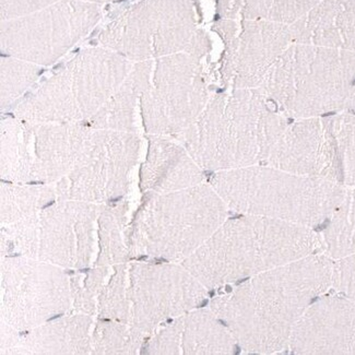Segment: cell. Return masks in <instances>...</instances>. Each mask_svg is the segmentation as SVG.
<instances>
[{"label": "cell", "mask_w": 355, "mask_h": 355, "mask_svg": "<svg viewBox=\"0 0 355 355\" xmlns=\"http://www.w3.org/2000/svg\"><path fill=\"white\" fill-rule=\"evenodd\" d=\"M101 17L98 3L60 0L28 16L1 21V55L51 66L88 35Z\"/></svg>", "instance_id": "30bf717a"}, {"label": "cell", "mask_w": 355, "mask_h": 355, "mask_svg": "<svg viewBox=\"0 0 355 355\" xmlns=\"http://www.w3.org/2000/svg\"><path fill=\"white\" fill-rule=\"evenodd\" d=\"M139 147L136 132L90 126L73 168L55 184L57 196L89 202L119 197L128 188Z\"/></svg>", "instance_id": "8fae6325"}, {"label": "cell", "mask_w": 355, "mask_h": 355, "mask_svg": "<svg viewBox=\"0 0 355 355\" xmlns=\"http://www.w3.org/2000/svg\"><path fill=\"white\" fill-rule=\"evenodd\" d=\"M43 72V67L17 57L1 56V110L8 108L20 101Z\"/></svg>", "instance_id": "603a6c76"}, {"label": "cell", "mask_w": 355, "mask_h": 355, "mask_svg": "<svg viewBox=\"0 0 355 355\" xmlns=\"http://www.w3.org/2000/svg\"><path fill=\"white\" fill-rule=\"evenodd\" d=\"M322 0H237L239 17L293 24L306 16Z\"/></svg>", "instance_id": "7402d4cb"}, {"label": "cell", "mask_w": 355, "mask_h": 355, "mask_svg": "<svg viewBox=\"0 0 355 355\" xmlns=\"http://www.w3.org/2000/svg\"><path fill=\"white\" fill-rule=\"evenodd\" d=\"M83 1H88V3H98V5H102V3H115V1H119V0H83Z\"/></svg>", "instance_id": "f1b7e54d"}, {"label": "cell", "mask_w": 355, "mask_h": 355, "mask_svg": "<svg viewBox=\"0 0 355 355\" xmlns=\"http://www.w3.org/2000/svg\"><path fill=\"white\" fill-rule=\"evenodd\" d=\"M345 112H351V113H355V85L354 89H353L352 96H351L350 104H349L347 111Z\"/></svg>", "instance_id": "83f0119b"}, {"label": "cell", "mask_w": 355, "mask_h": 355, "mask_svg": "<svg viewBox=\"0 0 355 355\" xmlns=\"http://www.w3.org/2000/svg\"><path fill=\"white\" fill-rule=\"evenodd\" d=\"M334 259L315 252L245 279L211 303L243 350L273 354L288 349L296 324L331 288Z\"/></svg>", "instance_id": "6da1fadb"}, {"label": "cell", "mask_w": 355, "mask_h": 355, "mask_svg": "<svg viewBox=\"0 0 355 355\" xmlns=\"http://www.w3.org/2000/svg\"><path fill=\"white\" fill-rule=\"evenodd\" d=\"M291 28L294 43L355 53V0H322Z\"/></svg>", "instance_id": "d6986e66"}, {"label": "cell", "mask_w": 355, "mask_h": 355, "mask_svg": "<svg viewBox=\"0 0 355 355\" xmlns=\"http://www.w3.org/2000/svg\"><path fill=\"white\" fill-rule=\"evenodd\" d=\"M98 43L135 62L178 53L204 60L211 51L198 26V0H136L101 31Z\"/></svg>", "instance_id": "52a82bcc"}, {"label": "cell", "mask_w": 355, "mask_h": 355, "mask_svg": "<svg viewBox=\"0 0 355 355\" xmlns=\"http://www.w3.org/2000/svg\"><path fill=\"white\" fill-rule=\"evenodd\" d=\"M60 0H0V19L12 20L46 8Z\"/></svg>", "instance_id": "484cf974"}, {"label": "cell", "mask_w": 355, "mask_h": 355, "mask_svg": "<svg viewBox=\"0 0 355 355\" xmlns=\"http://www.w3.org/2000/svg\"><path fill=\"white\" fill-rule=\"evenodd\" d=\"M211 96L202 58L188 53L157 58L149 87L140 98L146 132L178 136L195 123Z\"/></svg>", "instance_id": "9c48e42d"}, {"label": "cell", "mask_w": 355, "mask_h": 355, "mask_svg": "<svg viewBox=\"0 0 355 355\" xmlns=\"http://www.w3.org/2000/svg\"><path fill=\"white\" fill-rule=\"evenodd\" d=\"M214 30L223 40L220 77L227 88L258 89L282 53L294 43L291 24L220 19Z\"/></svg>", "instance_id": "7c38bea8"}, {"label": "cell", "mask_w": 355, "mask_h": 355, "mask_svg": "<svg viewBox=\"0 0 355 355\" xmlns=\"http://www.w3.org/2000/svg\"><path fill=\"white\" fill-rule=\"evenodd\" d=\"M328 119L339 155L341 183L355 187V113L341 112Z\"/></svg>", "instance_id": "cb8c5ba5"}, {"label": "cell", "mask_w": 355, "mask_h": 355, "mask_svg": "<svg viewBox=\"0 0 355 355\" xmlns=\"http://www.w3.org/2000/svg\"><path fill=\"white\" fill-rule=\"evenodd\" d=\"M155 67V60L135 62L105 105L90 121L94 128L135 132V114L142 93L147 90Z\"/></svg>", "instance_id": "ffe728a7"}, {"label": "cell", "mask_w": 355, "mask_h": 355, "mask_svg": "<svg viewBox=\"0 0 355 355\" xmlns=\"http://www.w3.org/2000/svg\"><path fill=\"white\" fill-rule=\"evenodd\" d=\"M265 164L341 183L339 155L328 116L290 121Z\"/></svg>", "instance_id": "4fadbf2b"}, {"label": "cell", "mask_w": 355, "mask_h": 355, "mask_svg": "<svg viewBox=\"0 0 355 355\" xmlns=\"http://www.w3.org/2000/svg\"><path fill=\"white\" fill-rule=\"evenodd\" d=\"M355 85V53L292 43L260 85L288 119L347 111Z\"/></svg>", "instance_id": "5b68a950"}, {"label": "cell", "mask_w": 355, "mask_h": 355, "mask_svg": "<svg viewBox=\"0 0 355 355\" xmlns=\"http://www.w3.org/2000/svg\"><path fill=\"white\" fill-rule=\"evenodd\" d=\"M332 291L355 302V252L334 259Z\"/></svg>", "instance_id": "d4e9b609"}, {"label": "cell", "mask_w": 355, "mask_h": 355, "mask_svg": "<svg viewBox=\"0 0 355 355\" xmlns=\"http://www.w3.org/2000/svg\"><path fill=\"white\" fill-rule=\"evenodd\" d=\"M236 343L211 309H191L157 332L150 350L157 354H231Z\"/></svg>", "instance_id": "e0dca14e"}, {"label": "cell", "mask_w": 355, "mask_h": 355, "mask_svg": "<svg viewBox=\"0 0 355 355\" xmlns=\"http://www.w3.org/2000/svg\"><path fill=\"white\" fill-rule=\"evenodd\" d=\"M134 64L106 47L83 49L19 101L16 117L31 123H89Z\"/></svg>", "instance_id": "8992f818"}, {"label": "cell", "mask_w": 355, "mask_h": 355, "mask_svg": "<svg viewBox=\"0 0 355 355\" xmlns=\"http://www.w3.org/2000/svg\"><path fill=\"white\" fill-rule=\"evenodd\" d=\"M288 123L259 89L231 88L175 138L202 170L221 172L265 164Z\"/></svg>", "instance_id": "7a4b0ae2"}, {"label": "cell", "mask_w": 355, "mask_h": 355, "mask_svg": "<svg viewBox=\"0 0 355 355\" xmlns=\"http://www.w3.org/2000/svg\"><path fill=\"white\" fill-rule=\"evenodd\" d=\"M206 286L185 267H139V328L155 329L165 320L191 311L204 301Z\"/></svg>", "instance_id": "9a60e30c"}, {"label": "cell", "mask_w": 355, "mask_h": 355, "mask_svg": "<svg viewBox=\"0 0 355 355\" xmlns=\"http://www.w3.org/2000/svg\"><path fill=\"white\" fill-rule=\"evenodd\" d=\"M227 206L211 184L148 193L140 210V246L151 255L186 260L227 220Z\"/></svg>", "instance_id": "ba28073f"}, {"label": "cell", "mask_w": 355, "mask_h": 355, "mask_svg": "<svg viewBox=\"0 0 355 355\" xmlns=\"http://www.w3.org/2000/svg\"><path fill=\"white\" fill-rule=\"evenodd\" d=\"M320 252L322 239L315 230L243 214L225 220L183 265L202 286L214 288Z\"/></svg>", "instance_id": "3957f363"}, {"label": "cell", "mask_w": 355, "mask_h": 355, "mask_svg": "<svg viewBox=\"0 0 355 355\" xmlns=\"http://www.w3.org/2000/svg\"><path fill=\"white\" fill-rule=\"evenodd\" d=\"M210 184L227 208L239 214L313 230L329 221L347 191L334 180L297 175L268 164L216 172Z\"/></svg>", "instance_id": "277c9868"}, {"label": "cell", "mask_w": 355, "mask_h": 355, "mask_svg": "<svg viewBox=\"0 0 355 355\" xmlns=\"http://www.w3.org/2000/svg\"><path fill=\"white\" fill-rule=\"evenodd\" d=\"M294 354H355V302L340 294L315 300L296 324Z\"/></svg>", "instance_id": "5bb4252c"}, {"label": "cell", "mask_w": 355, "mask_h": 355, "mask_svg": "<svg viewBox=\"0 0 355 355\" xmlns=\"http://www.w3.org/2000/svg\"><path fill=\"white\" fill-rule=\"evenodd\" d=\"M148 193H171L204 183V170L180 141L150 135L147 160L140 172Z\"/></svg>", "instance_id": "ac0fdd59"}, {"label": "cell", "mask_w": 355, "mask_h": 355, "mask_svg": "<svg viewBox=\"0 0 355 355\" xmlns=\"http://www.w3.org/2000/svg\"><path fill=\"white\" fill-rule=\"evenodd\" d=\"M322 252L331 259L355 252V187H347L343 202L320 233Z\"/></svg>", "instance_id": "44dd1931"}, {"label": "cell", "mask_w": 355, "mask_h": 355, "mask_svg": "<svg viewBox=\"0 0 355 355\" xmlns=\"http://www.w3.org/2000/svg\"><path fill=\"white\" fill-rule=\"evenodd\" d=\"M24 121V119H22ZM90 126L24 121L28 183L56 184L71 171Z\"/></svg>", "instance_id": "2e32d148"}, {"label": "cell", "mask_w": 355, "mask_h": 355, "mask_svg": "<svg viewBox=\"0 0 355 355\" xmlns=\"http://www.w3.org/2000/svg\"><path fill=\"white\" fill-rule=\"evenodd\" d=\"M218 15L220 19L236 20L239 17L237 0H218Z\"/></svg>", "instance_id": "4316f807"}]
</instances>
